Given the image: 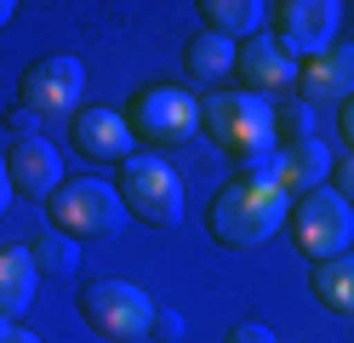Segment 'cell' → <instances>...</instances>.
Listing matches in <instances>:
<instances>
[{"instance_id": "obj_1", "label": "cell", "mask_w": 354, "mask_h": 343, "mask_svg": "<svg viewBox=\"0 0 354 343\" xmlns=\"http://www.w3.org/2000/svg\"><path fill=\"white\" fill-rule=\"evenodd\" d=\"M286 218H292V195H286L280 183H246V177L223 183V189L212 195V206H206L212 240L229 246V252H252V246H263Z\"/></svg>"}, {"instance_id": "obj_2", "label": "cell", "mask_w": 354, "mask_h": 343, "mask_svg": "<svg viewBox=\"0 0 354 343\" xmlns=\"http://www.w3.org/2000/svg\"><path fill=\"white\" fill-rule=\"evenodd\" d=\"M201 132L217 149H229L234 160H246V155L274 143V103L223 86V91H212V98H201Z\"/></svg>"}, {"instance_id": "obj_3", "label": "cell", "mask_w": 354, "mask_h": 343, "mask_svg": "<svg viewBox=\"0 0 354 343\" xmlns=\"http://www.w3.org/2000/svg\"><path fill=\"white\" fill-rule=\"evenodd\" d=\"M52 229H63L69 240H109L126 229V200L115 183L97 177H63V189L46 200Z\"/></svg>"}, {"instance_id": "obj_4", "label": "cell", "mask_w": 354, "mask_h": 343, "mask_svg": "<svg viewBox=\"0 0 354 343\" xmlns=\"http://www.w3.org/2000/svg\"><path fill=\"white\" fill-rule=\"evenodd\" d=\"M80 315H86V326L97 337H109V343H131V337L154 332V297L138 281H120V274L86 286L80 292Z\"/></svg>"}, {"instance_id": "obj_5", "label": "cell", "mask_w": 354, "mask_h": 343, "mask_svg": "<svg viewBox=\"0 0 354 343\" xmlns=\"http://www.w3.org/2000/svg\"><path fill=\"white\" fill-rule=\"evenodd\" d=\"M120 200H126V218H138L149 229H171L183 218V177H177L160 155H131L120 160Z\"/></svg>"}, {"instance_id": "obj_6", "label": "cell", "mask_w": 354, "mask_h": 343, "mask_svg": "<svg viewBox=\"0 0 354 343\" xmlns=\"http://www.w3.org/2000/svg\"><path fill=\"white\" fill-rule=\"evenodd\" d=\"M292 240L308 263H326V258H343L348 240H354V206L337 189H315V195H297L292 200Z\"/></svg>"}, {"instance_id": "obj_7", "label": "cell", "mask_w": 354, "mask_h": 343, "mask_svg": "<svg viewBox=\"0 0 354 343\" xmlns=\"http://www.w3.org/2000/svg\"><path fill=\"white\" fill-rule=\"evenodd\" d=\"M126 126L138 143L149 149H171V143H189L194 132H201V98L183 86H149L131 98V114H126Z\"/></svg>"}, {"instance_id": "obj_8", "label": "cell", "mask_w": 354, "mask_h": 343, "mask_svg": "<svg viewBox=\"0 0 354 343\" xmlns=\"http://www.w3.org/2000/svg\"><path fill=\"white\" fill-rule=\"evenodd\" d=\"M269 17H274V40L303 63V58H315V52H326L337 40L343 6L337 0H274Z\"/></svg>"}, {"instance_id": "obj_9", "label": "cell", "mask_w": 354, "mask_h": 343, "mask_svg": "<svg viewBox=\"0 0 354 343\" xmlns=\"http://www.w3.org/2000/svg\"><path fill=\"white\" fill-rule=\"evenodd\" d=\"M86 91V63L75 52H52V58H35L17 80V103L35 109V114H63L75 109Z\"/></svg>"}, {"instance_id": "obj_10", "label": "cell", "mask_w": 354, "mask_h": 343, "mask_svg": "<svg viewBox=\"0 0 354 343\" xmlns=\"http://www.w3.org/2000/svg\"><path fill=\"white\" fill-rule=\"evenodd\" d=\"M303 75V63L286 52V46L263 29L252 40H240V52H234V80L240 91H252V98H274V91H292Z\"/></svg>"}, {"instance_id": "obj_11", "label": "cell", "mask_w": 354, "mask_h": 343, "mask_svg": "<svg viewBox=\"0 0 354 343\" xmlns=\"http://www.w3.org/2000/svg\"><path fill=\"white\" fill-rule=\"evenodd\" d=\"M297 91H303L308 109H315V103H337V109H343V103L354 98V40H331L326 52L303 58Z\"/></svg>"}, {"instance_id": "obj_12", "label": "cell", "mask_w": 354, "mask_h": 343, "mask_svg": "<svg viewBox=\"0 0 354 343\" xmlns=\"http://www.w3.org/2000/svg\"><path fill=\"white\" fill-rule=\"evenodd\" d=\"M6 172H12V189L24 200H52L63 189V155L46 137H17L6 149Z\"/></svg>"}, {"instance_id": "obj_13", "label": "cell", "mask_w": 354, "mask_h": 343, "mask_svg": "<svg viewBox=\"0 0 354 343\" xmlns=\"http://www.w3.org/2000/svg\"><path fill=\"white\" fill-rule=\"evenodd\" d=\"M69 137H75V149L80 155H92V160H131V126H126V114L120 109H80L75 121H69Z\"/></svg>"}, {"instance_id": "obj_14", "label": "cell", "mask_w": 354, "mask_h": 343, "mask_svg": "<svg viewBox=\"0 0 354 343\" xmlns=\"http://www.w3.org/2000/svg\"><path fill=\"white\" fill-rule=\"evenodd\" d=\"M40 269L29 258V246H0V326H17V315L35 304Z\"/></svg>"}, {"instance_id": "obj_15", "label": "cell", "mask_w": 354, "mask_h": 343, "mask_svg": "<svg viewBox=\"0 0 354 343\" xmlns=\"http://www.w3.org/2000/svg\"><path fill=\"white\" fill-rule=\"evenodd\" d=\"M201 29H212V35H223V40H252V35H263V23H269V6L263 0H201Z\"/></svg>"}, {"instance_id": "obj_16", "label": "cell", "mask_w": 354, "mask_h": 343, "mask_svg": "<svg viewBox=\"0 0 354 343\" xmlns=\"http://www.w3.org/2000/svg\"><path fill=\"white\" fill-rule=\"evenodd\" d=\"M286 155V172H280V189L286 195H315V189H326V177H331V149L320 143V137H308V143H297V149H280Z\"/></svg>"}, {"instance_id": "obj_17", "label": "cell", "mask_w": 354, "mask_h": 343, "mask_svg": "<svg viewBox=\"0 0 354 343\" xmlns=\"http://www.w3.org/2000/svg\"><path fill=\"white\" fill-rule=\"evenodd\" d=\"M234 52H240L234 40L201 29V35H189V46H183V69H189L201 86H217V91H223V80L234 75Z\"/></svg>"}, {"instance_id": "obj_18", "label": "cell", "mask_w": 354, "mask_h": 343, "mask_svg": "<svg viewBox=\"0 0 354 343\" xmlns=\"http://www.w3.org/2000/svg\"><path fill=\"white\" fill-rule=\"evenodd\" d=\"M29 258L40 269V281H69V274L80 269V240H69L63 229H40V235L29 240Z\"/></svg>"}, {"instance_id": "obj_19", "label": "cell", "mask_w": 354, "mask_h": 343, "mask_svg": "<svg viewBox=\"0 0 354 343\" xmlns=\"http://www.w3.org/2000/svg\"><path fill=\"white\" fill-rule=\"evenodd\" d=\"M308 286H315V297H320L326 309H337V315H354V252H343V258H326V263H315Z\"/></svg>"}, {"instance_id": "obj_20", "label": "cell", "mask_w": 354, "mask_h": 343, "mask_svg": "<svg viewBox=\"0 0 354 343\" xmlns=\"http://www.w3.org/2000/svg\"><path fill=\"white\" fill-rule=\"evenodd\" d=\"M308 137H315V109H308V103L274 109V143L280 149H297V143H308Z\"/></svg>"}, {"instance_id": "obj_21", "label": "cell", "mask_w": 354, "mask_h": 343, "mask_svg": "<svg viewBox=\"0 0 354 343\" xmlns=\"http://www.w3.org/2000/svg\"><path fill=\"white\" fill-rule=\"evenodd\" d=\"M280 172H286L280 143H269V149H257V155L240 160V177H246V183H280Z\"/></svg>"}, {"instance_id": "obj_22", "label": "cell", "mask_w": 354, "mask_h": 343, "mask_svg": "<svg viewBox=\"0 0 354 343\" xmlns=\"http://www.w3.org/2000/svg\"><path fill=\"white\" fill-rule=\"evenodd\" d=\"M229 343H280V332L269 326V320H240V326L229 332Z\"/></svg>"}, {"instance_id": "obj_23", "label": "cell", "mask_w": 354, "mask_h": 343, "mask_svg": "<svg viewBox=\"0 0 354 343\" xmlns=\"http://www.w3.org/2000/svg\"><path fill=\"white\" fill-rule=\"evenodd\" d=\"M6 132H12V143H17V137H40V114L35 109H12L6 114Z\"/></svg>"}, {"instance_id": "obj_24", "label": "cell", "mask_w": 354, "mask_h": 343, "mask_svg": "<svg viewBox=\"0 0 354 343\" xmlns=\"http://www.w3.org/2000/svg\"><path fill=\"white\" fill-rule=\"evenodd\" d=\"M331 189H337L348 206H354V155L348 160H337V166H331Z\"/></svg>"}, {"instance_id": "obj_25", "label": "cell", "mask_w": 354, "mask_h": 343, "mask_svg": "<svg viewBox=\"0 0 354 343\" xmlns=\"http://www.w3.org/2000/svg\"><path fill=\"white\" fill-rule=\"evenodd\" d=\"M154 337H183V315L177 309H154Z\"/></svg>"}, {"instance_id": "obj_26", "label": "cell", "mask_w": 354, "mask_h": 343, "mask_svg": "<svg viewBox=\"0 0 354 343\" xmlns=\"http://www.w3.org/2000/svg\"><path fill=\"white\" fill-rule=\"evenodd\" d=\"M337 132H343V143L354 149V98H348V103L337 109Z\"/></svg>"}, {"instance_id": "obj_27", "label": "cell", "mask_w": 354, "mask_h": 343, "mask_svg": "<svg viewBox=\"0 0 354 343\" xmlns=\"http://www.w3.org/2000/svg\"><path fill=\"white\" fill-rule=\"evenodd\" d=\"M12 195H17V189H12V172H6V160H0V218H6V206H12Z\"/></svg>"}, {"instance_id": "obj_28", "label": "cell", "mask_w": 354, "mask_h": 343, "mask_svg": "<svg viewBox=\"0 0 354 343\" xmlns=\"http://www.w3.org/2000/svg\"><path fill=\"white\" fill-rule=\"evenodd\" d=\"M0 343H40V337L24 332V326H0Z\"/></svg>"}, {"instance_id": "obj_29", "label": "cell", "mask_w": 354, "mask_h": 343, "mask_svg": "<svg viewBox=\"0 0 354 343\" xmlns=\"http://www.w3.org/2000/svg\"><path fill=\"white\" fill-rule=\"evenodd\" d=\"M12 12H17L12 0H0V29H6V23H12Z\"/></svg>"}]
</instances>
